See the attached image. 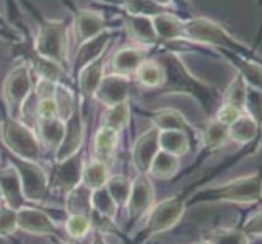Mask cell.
<instances>
[{
  "label": "cell",
  "mask_w": 262,
  "mask_h": 244,
  "mask_svg": "<svg viewBox=\"0 0 262 244\" xmlns=\"http://www.w3.org/2000/svg\"><path fill=\"white\" fill-rule=\"evenodd\" d=\"M246 81L241 78V75H236L230 86L225 92V103H230L233 106H236L238 109L243 111V106H245V96H246Z\"/></svg>",
  "instance_id": "38"
},
{
  "label": "cell",
  "mask_w": 262,
  "mask_h": 244,
  "mask_svg": "<svg viewBox=\"0 0 262 244\" xmlns=\"http://www.w3.org/2000/svg\"><path fill=\"white\" fill-rule=\"evenodd\" d=\"M153 26H155V31L158 36V41H179L184 39V20L173 13V12H166L151 18Z\"/></svg>",
  "instance_id": "22"
},
{
  "label": "cell",
  "mask_w": 262,
  "mask_h": 244,
  "mask_svg": "<svg viewBox=\"0 0 262 244\" xmlns=\"http://www.w3.org/2000/svg\"><path fill=\"white\" fill-rule=\"evenodd\" d=\"M92 205H93V212L106 216V218H111V220L116 218L117 205L114 204L110 192L106 191V187L96 189V191L92 192Z\"/></svg>",
  "instance_id": "35"
},
{
  "label": "cell",
  "mask_w": 262,
  "mask_h": 244,
  "mask_svg": "<svg viewBox=\"0 0 262 244\" xmlns=\"http://www.w3.org/2000/svg\"><path fill=\"white\" fill-rule=\"evenodd\" d=\"M148 57V52L145 48H135V46H127L114 52L111 57V74L124 75V77H132L135 75L139 65L143 60Z\"/></svg>",
  "instance_id": "19"
},
{
  "label": "cell",
  "mask_w": 262,
  "mask_h": 244,
  "mask_svg": "<svg viewBox=\"0 0 262 244\" xmlns=\"http://www.w3.org/2000/svg\"><path fill=\"white\" fill-rule=\"evenodd\" d=\"M179 166H181L179 157H174V155H171V153L160 150L155 155V158H153L147 174L157 179H169L178 173Z\"/></svg>",
  "instance_id": "29"
},
{
  "label": "cell",
  "mask_w": 262,
  "mask_h": 244,
  "mask_svg": "<svg viewBox=\"0 0 262 244\" xmlns=\"http://www.w3.org/2000/svg\"><path fill=\"white\" fill-rule=\"evenodd\" d=\"M201 244H212V242H209V241H204V242H201Z\"/></svg>",
  "instance_id": "51"
},
{
  "label": "cell",
  "mask_w": 262,
  "mask_h": 244,
  "mask_svg": "<svg viewBox=\"0 0 262 244\" xmlns=\"http://www.w3.org/2000/svg\"><path fill=\"white\" fill-rule=\"evenodd\" d=\"M130 88H132V81L129 77L111 74L103 77L93 98L98 103H101L104 107H110L114 104L129 101Z\"/></svg>",
  "instance_id": "13"
},
{
  "label": "cell",
  "mask_w": 262,
  "mask_h": 244,
  "mask_svg": "<svg viewBox=\"0 0 262 244\" xmlns=\"http://www.w3.org/2000/svg\"><path fill=\"white\" fill-rule=\"evenodd\" d=\"M158 134L160 130L157 127H151L134 142L132 163L140 173H145V174L148 173V168L151 165L153 158H155V155L160 151Z\"/></svg>",
  "instance_id": "16"
},
{
  "label": "cell",
  "mask_w": 262,
  "mask_h": 244,
  "mask_svg": "<svg viewBox=\"0 0 262 244\" xmlns=\"http://www.w3.org/2000/svg\"><path fill=\"white\" fill-rule=\"evenodd\" d=\"M147 116L153 122V127H157L158 130H181L191 139V142L195 139L194 127L187 122L184 114L179 113L178 109H169V107H166V109L147 113Z\"/></svg>",
  "instance_id": "21"
},
{
  "label": "cell",
  "mask_w": 262,
  "mask_h": 244,
  "mask_svg": "<svg viewBox=\"0 0 262 244\" xmlns=\"http://www.w3.org/2000/svg\"><path fill=\"white\" fill-rule=\"evenodd\" d=\"M241 114H243V111L238 109L236 106H233V104H230V103H223V104H220L219 109H216L215 119H219V121L225 122L227 125H230L231 122L236 121Z\"/></svg>",
  "instance_id": "42"
},
{
  "label": "cell",
  "mask_w": 262,
  "mask_h": 244,
  "mask_svg": "<svg viewBox=\"0 0 262 244\" xmlns=\"http://www.w3.org/2000/svg\"><path fill=\"white\" fill-rule=\"evenodd\" d=\"M92 189H88L83 183L72 189L66 194V210L69 215H85L92 218L93 205H92Z\"/></svg>",
  "instance_id": "26"
},
{
  "label": "cell",
  "mask_w": 262,
  "mask_h": 244,
  "mask_svg": "<svg viewBox=\"0 0 262 244\" xmlns=\"http://www.w3.org/2000/svg\"><path fill=\"white\" fill-rule=\"evenodd\" d=\"M135 78L143 88H157L160 90L165 83V69L157 59L147 57L145 60L139 65L137 72H135Z\"/></svg>",
  "instance_id": "27"
},
{
  "label": "cell",
  "mask_w": 262,
  "mask_h": 244,
  "mask_svg": "<svg viewBox=\"0 0 262 244\" xmlns=\"http://www.w3.org/2000/svg\"><path fill=\"white\" fill-rule=\"evenodd\" d=\"M157 60L165 69V83L160 88L165 95L179 93L192 96L194 99H197V103L201 104L207 114L213 109H219L220 104H216V101H219L216 92L210 85L194 77L192 72L186 67L183 59L176 52L165 51L157 57Z\"/></svg>",
  "instance_id": "1"
},
{
  "label": "cell",
  "mask_w": 262,
  "mask_h": 244,
  "mask_svg": "<svg viewBox=\"0 0 262 244\" xmlns=\"http://www.w3.org/2000/svg\"><path fill=\"white\" fill-rule=\"evenodd\" d=\"M257 244H262V238H260V239H259V242H257Z\"/></svg>",
  "instance_id": "52"
},
{
  "label": "cell",
  "mask_w": 262,
  "mask_h": 244,
  "mask_svg": "<svg viewBox=\"0 0 262 244\" xmlns=\"http://www.w3.org/2000/svg\"><path fill=\"white\" fill-rule=\"evenodd\" d=\"M153 2H157L158 5H163V7H169V4L173 2V0H153Z\"/></svg>",
  "instance_id": "47"
},
{
  "label": "cell",
  "mask_w": 262,
  "mask_h": 244,
  "mask_svg": "<svg viewBox=\"0 0 262 244\" xmlns=\"http://www.w3.org/2000/svg\"><path fill=\"white\" fill-rule=\"evenodd\" d=\"M262 197V174L252 173L230 181L227 184L204 189L194 194L192 202H231L254 204Z\"/></svg>",
  "instance_id": "4"
},
{
  "label": "cell",
  "mask_w": 262,
  "mask_h": 244,
  "mask_svg": "<svg viewBox=\"0 0 262 244\" xmlns=\"http://www.w3.org/2000/svg\"><path fill=\"white\" fill-rule=\"evenodd\" d=\"M64 5L70 8L72 15H74V30L78 42H83L86 39H92L99 33H103L106 28V18L99 12L86 10V8H78L70 0H64Z\"/></svg>",
  "instance_id": "12"
},
{
  "label": "cell",
  "mask_w": 262,
  "mask_h": 244,
  "mask_svg": "<svg viewBox=\"0 0 262 244\" xmlns=\"http://www.w3.org/2000/svg\"><path fill=\"white\" fill-rule=\"evenodd\" d=\"M184 39L207 44V46H215L220 48L223 52H233L246 57H249L251 54V49L246 44H243L239 39L231 36L222 25L205 16L189 18L184 21Z\"/></svg>",
  "instance_id": "3"
},
{
  "label": "cell",
  "mask_w": 262,
  "mask_h": 244,
  "mask_svg": "<svg viewBox=\"0 0 262 244\" xmlns=\"http://www.w3.org/2000/svg\"><path fill=\"white\" fill-rule=\"evenodd\" d=\"M114 34H116L114 30L107 28L103 33H99L98 36H95V38L80 42V48L77 49V54H75V60H74V64L70 65L72 81L77 78V75L82 72V69L86 67L90 62H93L98 57L103 56L106 48L110 46V42L113 41Z\"/></svg>",
  "instance_id": "11"
},
{
  "label": "cell",
  "mask_w": 262,
  "mask_h": 244,
  "mask_svg": "<svg viewBox=\"0 0 262 244\" xmlns=\"http://www.w3.org/2000/svg\"><path fill=\"white\" fill-rule=\"evenodd\" d=\"M38 139L48 148L54 151L62 143L66 134V121L60 117H51V119H38Z\"/></svg>",
  "instance_id": "25"
},
{
  "label": "cell",
  "mask_w": 262,
  "mask_h": 244,
  "mask_svg": "<svg viewBox=\"0 0 262 244\" xmlns=\"http://www.w3.org/2000/svg\"><path fill=\"white\" fill-rule=\"evenodd\" d=\"M0 38L5 39V41H10V42H20L23 39V36L18 33V31H8V30H4L0 28Z\"/></svg>",
  "instance_id": "44"
},
{
  "label": "cell",
  "mask_w": 262,
  "mask_h": 244,
  "mask_svg": "<svg viewBox=\"0 0 262 244\" xmlns=\"http://www.w3.org/2000/svg\"><path fill=\"white\" fill-rule=\"evenodd\" d=\"M7 155L12 163V166L16 169L18 178H20L25 198L28 202L41 204L44 198H46L49 192V186H51L46 171L38 165V161L18 158L12 155V153H7Z\"/></svg>",
  "instance_id": "7"
},
{
  "label": "cell",
  "mask_w": 262,
  "mask_h": 244,
  "mask_svg": "<svg viewBox=\"0 0 262 244\" xmlns=\"http://www.w3.org/2000/svg\"><path fill=\"white\" fill-rule=\"evenodd\" d=\"M92 218L85 215H69L66 220V231L70 238L82 239L92 230Z\"/></svg>",
  "instance_id": "37"
},
{
  "label": "cell",
  "mask_w": 262,
  "mask_h": 244,
  "mask_svg": "<svg viewBox=\"0 0 262 244\" xmlns=\"http://www.w3.org/2000/svg\"><path fill=\"white\" fill-rule=\"evenodd\" d=\"M0 204H4V197H2V191H0Z\"/></svg>",
  "instance_id": "50"
},
{
  "label": "cell",
  "mask_w": 262,
  "mask_h": 244,
  "mask_svg": "<svg viewBox=\"0 0 262 244\" xmlns=\"http://www.w3.org/2000/svg\"><path fill=\"white\" fill-rule=\"evenodd\" d=\"M104 187H106V191L110 192L114 204L117 205V209L125 207L130 195V187H132V181L127 176H124V174L110 176Z\"/></svg>",
  "instance_id": "33"
},
{
  "label": "cell",
  "mask_w": 262,
  "mask_h": 244,
  "mask_svg": "<svg viewBox=\"0 0 262 244\" xmlns=\"http://www.w3.org/2000/svg\"><path fill=\"white\" fill-rule=\"evenodd\" d=\"M124 20H125V31H127L129 38L135 44H139L142 48H151L158 44V36L150 16L125 13Z\"/></svg>",
  "instance_id": "17"
},
{
  "label": "cell",
  "mask_w": 262,
  "mask_h": 244,
  "mask_svg": "<svg viewBox=\"0 0 262 244\" xmlns=\"http://www.w3.org/2000/svg\"><path fill=\"white\" fill-rule=\"evenodd\" d=\"M52 244H67V242L62 241L60 238H57V234H56V236H52Z\"/></svg>",
  "instance_id": "48"
},
{
  "label": "cell",
  "mask_w": 262,
  "mask_h": 244,
  "mask_svg": "<svg viewBox=\"0 0 262 244\" xmlns=\"http://www.w3.org/2000/svg\"><path fill=\"white\" fill-rule=\"evenodd\" d=\"M18 218V230H23L31 234H39V236H56L57 225L51 216L36 207L25 205L20 210H16Z\"/></svg>",
  "instance_id": "14"
},
{
  "label": "cell",
  "mask_w": 262,
  "mask_h": 244,
  "mask_svg": "<svg viewBox=\"0 0 262 244\" xmlns=\"http://www.w3.org/2000/svg\"><path fill=\"white\" fill-rule=\"evenodd\" d=\"M0 28L8 30V31H16V30L13 28V26H12L10 23H8L7 20H5V16H4L2 13H0Z\"/></svg>",
  "instance_id": "45"
},
{
  "label": "cell",
  "mask_w": 262,
  "mask_h": 244,
  "mask_svg": "<svg viewBox=\"0 0 262 244\" xmlns=\"http://www.w3.org/2000/svg\"><path fill=\"white\" fill-rule=\"evenodd\" d=\"M228 127L225 122L219 121V119H213L209 122L207 129L204 130V143H205V148L207 150H215L222 147L225 142H227L228 137Z\"/></svg>",
  "instance_id": "34"
},
{
  "label": "cell",
  "mask_w": 262,
  "mask_h": 244,
  "mask_svg": "<svg viewBox=\"0 0 262 244\" xmlns=\"http://www.w3.org/2000/svg\"><path fill=\"white\" fill-rule=\"evenodd\" d=\"M209 242L212 244H249L248 236L239 230H216L210 233Z\"/></svg>",
  "instance_id": "39"
},
{
  "label": "cell",
  "mask_w": 262,
  "mask_h": 244,
  "mask_svg": "<svg viewBox=\"0 0 262 244\" xmlns=\"http://www.w3.org/2000/svg\"><path fill=\"white\" fill-rule=\"evenodd\" d=\"M0 191H2L4 204H7L13 210H20L21 207L28 205L25 198L20 178L13 166L0 168Z\"/></svg>",
  "instance_id": "20"
},
{
  "label": "cell",
  "mask_w": 262,
  "mask_h": 244,
  "mask_svg": "<svg viewBox=\"0 0 262 244\" xmlns=\"http://www.w3.org/2000/svg\"><path fill=\"white\" fill-rule=\"evenodd\" d=\"M158 143H160V150L181 158L189 151L191 139L181 130H160Z\"/></svg>",
  "instance_id": "28"
},
{
  "label": "cell",
  "mask_w": 262,
  "mask_h": 244,
  "mask_svg": "<svg viewBox=\"0 0 262 244\" xmlns=\"http://www.w3.org/2000/svg\"><path fill=\"white\" fill-rule=\"evenodd\" d=\"M231 64L236 67L238 75L246 81V85L251 88H256L259 92H262V65L254 62L251 57L246 56H239V54H233V52H225Z\"/></svg>",
  "instance_id": "23"
},
{
  "label": "cell",
  "mask_w": 262,
  "mask_h": 244,
  "mask_svg": "<svg viewBox=\"0 0 262 244\" xmlns=\"http://www.w3.org/2000/svg\"><path fill=\"white\" fill-rule=\"evenodd\" d=\"M117 142H119V132L111 127H106V125H101L96 130L93 140V150L96 160L110 163L114 158V153L117 150Z\"/></svg>",
  "instance_id": "24"
},
{
  "label": "cell",
  "mask_w": 262,
  "mask_h": 244,
  "mask_svg": "<svg viewBox=\"0 0 262 244\" xmlns=\"http://www.w3.org/2000/svg\"><path fill=\"white\" fill-rule=\"evenodd\" d=\"M130 122V103L124 101L106 107V111L101 116V125L111 127L117 132L124 130Z\"/></svg>",
  "instance_id": "32"
},
{
  "label": "cell",
  "mask_w": 262,
  "mask_h": 244,
  "mask_svg": "<svg viewBox=\"0 0 262 244\" xmlns=\"http://www.w3.org/2000/svg\"><path fill=\"white\" fill-rule=\"evenodd\" d=\"M2 142L8 153L23 158L38 161L41 158V142L38 134L30 129L21 119H15L5 114L2 117Z\"/></svg>",
  "instance_id": "5"
},
{
  "label": "cell",
  "mask_w": 262,
  "mask_h": 244,
  "mask_svg": "<svg viewBox=\"0 0 262 244\" xmlns=\"http://www.w3.org/2000/svg\"><path fill=\"white\" fill-rule=\"evenodd\" d=\"M34 21L38 23V38L34 39V48L41 56L56 62L70 74L69 64V20H49L36 8L30 0H23Z\"/></svg>",
  "instance_id": "2"
},
{
  "label": "cell",
  "mask_w": 262,
  "mask_h": 244,
  "mask_svg": "<svg viewBox=\"0 0 262 244\" xmlns=\"http://www.w3.org/2000/svg\"><path fill=\"white\" fill-rule=\"evenodd\" d=\"M259 132V125L251 116L243 113L236 121L230 124L228 127V137L236 143H249L256 139Z\"/></svg>",
  "instance_id": "30"
},
{
  "label": "cell",
  "mask_w": 262,
  "mask_h": 244,
  "mask_svg": "<svg viewBox=\"0 0 262 244\" xmlns=\"http://www.w3.org/2000/svg\"><path fill=\"white\" fill-rule=\"evenodd\" d=\"M92 244H107V242H106V239L103 238V233L96 231V233L93 234V241H92Z\"/></svg>",
  "instance_id": "46"
},
{
  "label": "cell",
  "mask_w": 262,
  "mask_h": 244,
  "mask_svg": "<svg viewBox=\"0 0 262 244\" xmlns=\"http://www.w3.org/2000/svg\"><path fill=\"white\" fill-rule=\"evenodd\" d=\"M104 65H106V59L103 54L101 57L90 62V64L86 67H83L82 72L77 75V78L74 81L77 83V92H78L80 101L95 96V92L98 90L99 83H101V80L104 77Z\"/></svg>",
  "instance_id": "18"
},
{
  "label": "cell",
  "mask_w": 262,
  "mask_h": 244,
  "mask_svg": "<svg viewBox=\"0 0 262 244\" xmlns=\"http://www.w3.org/2000/svg\"><path fill=\"white\" fill-rule=\"evenodd\" d=\"M51 117H60L56 98L54 95L41 96L38 101V119H51Z\"/></svg>",
  "instance_id": "41"
},
{
  "label": "cell",
  "mask_w": 262,
  "mask_h": 244,
  "mask_svg": "<svg viewBox=\"0 0 262 244\" xmlns=\"http://www.w3.org/2000/svg\"><path fill=\"white\" fill-rule=\"evenodd\" d=\"M243 113H246L256 121L259 129L262 127V92L256 88H246L245 96V106H243Z\"/></svg>",
  "instance_id": "36"
},
{
  "label": "cell",
  "mask_w": 262,
  "mask_h": 244,
  "mask_svg": "<svg viewBox=\"0 0 262 244\" xmlns=\"http://www.w3.org/2000/svg\"><path fill=\"white\" fill-rule=\"evenodd\" d=\"M155 204V187L145 173H140L132 181L130 195L125 204V209L129 213V221L137 223L143 215L148 213Z\"/></svg>",
  "instance_id": "10"
},
{
  "label": "cell",
  "mask_w": 262,
  "mask_h": 244,
  "mask_svg": "<svg viewBox=\"0 0 262 244\" xmlns=\"http://www.w3.org/2000/svg\"><path fill=\"white\" fill-rule=\"evenodd\" d=\"M246 236H254V238H262V212H257L251 215L246 220L245 227L241 230Z\"/></svg>",
  "instance_id": "43"
},
{
  "label": "cell",
  "mask_w": 262,
  "mask_h": 244,
  "mask_svg": "<svg viewBox=\"0 0 262 244\" xmlns=\"http://www.w3.org/2000/svg\"><path fill=\"white\" fill-rule=\"evenodd\" d=\"M33 70L26 62H21L8 72L4 80L2 95L7 106V114L15 119H21L25 114V104L33 92Z\"/></svg>",
  "instance_id": "6"
},
{
  "label": "cell",
  "mask_w": 262,
  "mask_h": 244,
  "mask_svg": "<svg viewBox=\"0 0 262 244\" xmlns=\"http://www.w3.org/2000/svg\"><path fill=\"white\" fill-rule=\"evenodd\" d=\"M83 135H85L83 107L80 104V98H78L74 111H72L70 116L66 119V134H64V139H62V143L57 147V150L54 151L56 161L67 160L72 155L78 153L83 143Z\"/></svg>",
  "instance_id": "9"
},
{
  "label": "cell",
  "mask_w": 262,
  "mask_h": 244,
  "mask_svg": "<svg viewBox=\"0 0 262 244\" xmlns=\"http://www.w3.org/2000/svg\"><path fill=\"white\" fill-rule=\"evenodd\" d=\"M18 230L16 210L10 209L7 204H0V236H10Z\"/></svg>",
  "instance_id": "40"
},
{
  "label": "cell",
  "mask_w": 262,
  "mask_h": 244,
  "mask_svg": "<svg viewBox=\"0 0 262 244\" xmlns=\"http://www.w3.org/2000/svg\"><path fill=\"white\" fill-rule=\"evenodd\" d=\"M83 157L82 153H75L67 160L56 161V171H54V186L67 194L72 189L82 183L83 174Z\"/></svg>",
  "instance_id": "15"
},
{
  "label": "cell",
  "mask_w": 262,
  "mask_h": 244,
  "mask_svg": "<svg viewBox=\"0 0 262 244\" xmlns=\"http://www.w3.org/2000/svg\"><path fill=\"white\" fill-rule=\"evenodd\" d=\"M110 166L104 161L99 160H93L90 161L88 165L83 166V174H82V183L92 189V191H96V189H101L106 186L107 179H110Z\"/></svg>",
  "instance_id": "31"
},
{
  "label": "cell",
  "mask_w": 262,
  "mask_h": 244,
  "mask_svg": "<svg viewBox=\"0 0 262 244\" xmlns=\"http://www.w3.org/2000/svg\"><path fill=\"white\" fill-rule=\"evenodd\" d=\"M186 204L181 197H169L153 205L150 209L148 221L145 228L142 230V238H151L155 234L165 233L171 230L184 215Z\"/></svg>",
  "instance_id": "8"
},
{
  "label": "cell",
  "mask_w": 262,
  "mask_h": 244,
  "mask_svg": "<svg viewBox=\"0 0 262 244\" xmlns=\"http://www.w3.org/2000/svg\"><path fill=\"white\" fill-rule=\"evenodd\" d=\"M173 2H176L179 7H184V5H187V4H189V0H173Z\"/></svg>",
  "instance_id": "49"
}]
</instances>
